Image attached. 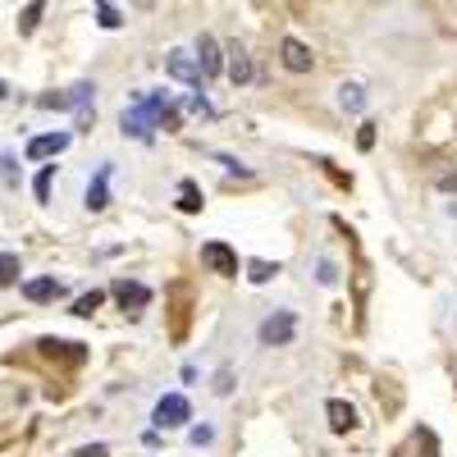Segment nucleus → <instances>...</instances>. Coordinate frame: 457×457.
<instances>
[{
    "mask_svg": "<svg viewBox=\"0 0 457 457\" xmlns=\"http://www.w3.org/2000/svg\"><path fill=\"white\" fill-rule=\"evenodd\" d=\"M101 302H105V293H101V288H92V293H83L79 302H73V316H92V312L101 307Z\"/></svg>",
    "mask_w": 457,
    "mask_h": 457,
    "instance_id": "nucleus-21",
    "label": "nucleus"
},
{
    "mask_svg": "<svg viewBox=\"0 0 457 457\" xmlns=\"http://www.w3.org/2000/svg\"><path fill=\"white\" fill-rule=\"evenodd\" d=\"M357 146H361V151H370V146H375V124H361V133H357Z\"/></svg>",
    "mask_w": 457,
    "mask_h": 457,
    "instance_id": "nucleus-25",
    "label": "nucleus"
},
{
    "mask_svg": "<svg viewBox=\"0 0 457 457\" xmlns=\"http://www.w3.org/2000/svg\"><path fill=\"white\" fill-rule=\"evenodd\" d=\"M247 270H252V275H247L252 284H270V279L279 275V265H270V261H247Z\"/></svg>",
    "mask_w": 457,
    "mask_h": 457,
    "instance_id": "nucleus-18",
    "label": "nucleus"
},
{
    "mask_svg": "<svg viewBox=\"0 0 457 457\" xmlns=\"http://www.w3.org/2000/svg\"><path fill=\"white\" fill-rule=\"evenodd\" d=\"M279 60H284V69H293V73H312V64H316V55L297 42V37H284L279 42Z\"/></svg>",
    "mask_w": 457,
    "mask_h": 457,
    "instance_id": "nucleus-8",
    "label": "nucleus"
},
{
    "mask_svg": "<svg viewBox=\"0 0 457 457\" xmlns=\"http://www.w3.org/2000/svg\"><path fill=\"white\" fill-rule=\"evenodd\" d=\"M165 96L161 92H151V96H137V105L133 110H124V120H120V129H124V137H137V142H156V129H161V114H165Z\"/></svg>",
    "mask_w": 457,
    "mask_h": 457,
    "instance_id": "nucleus-1",
    "label": "nucleus"
},
{
    "mask_svg": "<svg viewBox=\"0 0 457 457\" xmlns=\"http://www.w3.org/2000/svg\"><path fill=\"white\" fill-rule=\"evenodd\" d=\"M114 302H120L129 316H142L151 307V288L137 284V279H120V284H114Z\"/></svg>",
    "mask_w": 457,
    "mask_h": 457,
    "instance_id": "nucleus-5",
    "label": "nucleus"
},
{
    "mask_svg": "<svg viewBox=\"0 0 457 457\" xmlns=\"http://www.w3.org/2000/svg\"><path fill=\"white\" fill-rule=\"evenodd\" d=\"M137 5H142V10H151V5H156V0H137Z\"/></svg>",
    "mask_w": 457,
    "mask_h": 457,
    "instance_id": "nucleus-30",
    "label": "nucleus"
},
{
    "mask_svg": "<svg viewBox=\"0 0 457 457\" xmlns=\"http://www.w3.org/2000/svg\"><path fill=\"white\" fill-rule=\"evenodd\" d=\"M293 334H297V316L293 312H275V316L261 320V343L265 348H284V343H293Z\"/></svg>",
    "mask_w": 457,
    "mask_h": 457,
    "instance_id": "nucleus-4",
    "label": "nucleus"
},
{
    "mask_svg": "<svg viewBox=\"0 0 457 457\" xmlns=\"http://www.w3.org/2000/svg\"><path fill=\"white\" fill-rule=\"evenodd\" d=\"M51 179H55V165H42V174H37V183H32L37 202H51Z\"/></svg>",
    "mask_w": 457,
    "mask_h": 457,
    "instance_id": "nucleus-22",
    "label": "nucleus"
},
{
    "mask_svg": "<svg viewBox=\"0 0 457 457\" xmlns=\"http://www.w3.org/2000/svg\"><path fill=\"white\" fill-rule=\"evenodd\" d=\"M338 105H343V110H361V105H366L361 87H357V83H343V87H338Z\"/></svg>",
    "mask_w": 457,
    "mask_h": 457,
    "instance_id": "nucleus-20",
    "label": "nucleus"
},
{
    "mask_svg": "<svg viewBox=\"0 0 457 457\" xmlns=\"http://www.w3.org/2000/svg\"><path fill=\"white\" fill-rule=\"evenodd\" d=\"M96 19H101V28H120V23H124L120 10H114L110 0H96Z\"/></svg>",
    "mask_w": 457,
    "mask_h": 457,
    "instance_id": "nucleus-23",
    "label": "nucleus"
},
{
    "mask_svg": "<svg viewBox=\"0 0 457 457\" xmlns=\"http://www.w3.org/2000/svg\"><path fill=\"white\" fill-rule=\"evenodd\" d=\"M14 165H19V161H14V156H0V174H5V179H10V183H14V179H19V170H14Z\"/></svg>",
    "mask_w": 457,
    "mask_h": 457,
    "instance_id": "nucleus-26",
    "label": "nucleus"
},
{
    "mask_svg": "<svg viewBox=\"0 0 457 457\" xmlns=\"http://www.w3.org/2000/svg\"><path fill=\"white\" fill-rule=\"evenodd\" d=\"M79 457H110V448L105 444H87V448H79Z\"/></svg>",
    "mask_w": 457,
    "mask_h": 457,
    "instance_id": "nucleus-29",
    "label": "nucleus"
},
{
    "mask_svg": "<svg viewBox=\"0 0 457 457\" xmlns=\"http://www.w3.org/2000/svg\"><path fill=\"white\" fill-rule=\"evenodd\" d=\"M165 73H170V79H179V83H187L193 92L206 87V83H202V73H197V60L187 55V51H170V55H165Z\"/></svg>",
    "mask_w": 457,
    "mask_h": 457,
    "instance_id": "nucleus-6",
    "label": "nucleus"
},
{
    "mask_svg": "<svg viewBox=\"0 0 457 457\" xmlns=\"http://www.w3.org/2000/svg\"><path fill=\"white\" fill-rule=\"evenodd\" d=\"M42 10H46L42 0H32V5L19 14V32H23V37H28V32H37V23H42Z\"/></svg>",
    "mask_w": 457,
    "mask_h": 457,
    "instance_id": "nucleus-19",
    "label": "nucleus"
},
{
    "mask_svg": "<svg viewBox=\"0 0 457 457\" xmlns=\"http://www.w3.org/2000/svg\"><path fill=\"white\" fill-rule=\"evenodd\" d=\"M19 256L14 252H0V288H10V284H19Z\"/></svg>",
    "mask_w": 457,
    "mask_h": 457,
    "instance_id": "nucleus-17",
    "label": "nucleus"
},
{
    "mask_svg": "<svg viewBox=\"0 0 457 457\" xmlns=\"http://www.w3.org/2000/svg\"><path fill=\"white\" fill-rule=\"evenodd\" d=\"M439 193H457V170L439 174Z\"/></svg>",
    "mask_w": 457,
    "mask_h": 457,
    "instance_id": "nucleus-27",
    "label": "nucleus"
},
{
    "mask_svg": "<svg viewBox=\"0 0 457 457\" xmlns=\"http://www.w3.org/2000/svg\"><path fill=\"white\" fill-rule=\"evenodd\" d=\"M64 146H69V133H42V137L28 142V161H51Z\"/></svg>",
    "mask_w": 457,
    "mask_h": 457,
    "instance_id": "nucleus-11",
    "label": "nucleus"
},
{
    "mask_svg": "<svg viewBox=\"0 0 457 457\" xmlns=\"http://www.w3.org/2000/svg\"><path fill=\"white\" fill-rule=\"evenodd\" d=\"M37 105L42 110H69V92H46V96H37Z\"/></svg>",
    "mask_w": 457,
    "mask_h": 457,
    "instance_id": "nucleus-24",
    "label": "nucleus"
},
{
    "mask_svg": "<svg viewBox=\"0 0 457 457\" xmlns=\"http://www.w3.org/2000/svg\"><path fill=\"white\" fill-rule=\"evenodd\" d=\"M325 416H329V430H334V435L357 430V411L343 403V398H329V403H325Z\"/></svg>",
    "mask_w": 457,
    "mask_h": 457,
    "instance_id": "nucleus-12",
    "label": "nucleus"
},
{
    "mask_svg": "<svg viewBox=\"0 0 457 457\" xmlns=\"http://www.w3.org/2000/svg\"><path fill=\"white\" fill-rule=\"evenodd\" d=\"M60 293H64V284H60V279H51V275H46V279H28V284H23V297H28V302H37V307H42V302H55Z\"/></svg>",
    "mask_w": 457,
    "mask_h": 457,
    "instance_id": "nucleus-14",
    "label": "nucleus"
},
{
    "mask_svg": "<svg viewBox=\"0 0 457 457\" xmlns=\"http://www.w3.org/2000/svg\"><path fill=\"white\" fill-rule=\"evenodd\" d=\"M92 92H96L92 83H73V92H69V110L79 114V129H83V133L92 129V114H96V105H92Z\"/></svg>",
    "mask_w": 457,
    "mask_h": 457,
    "instance_id": "nucleus-10",
    "label": "nucleus"
},
{
    "mask_svg": "<svg viewBox=\"0 0 457 457\" xmlns=\"http://www.w3.org/2000/svg\"><path fill=\"white\" fill-rule=\"evenodd\" d=\"M202 265L220 279H234L238 275V252L228 243H202Z\"/></svg>",
    "mask_w": 457,
    "mask_h": 457,
    "instance_id": "nucleus-3",
    "label": "nucleus"
},
{
    "mask_svg": "<svg viewBox=\"0 0 457 457\" xmlns=\"http://www.w3.org/2000/svg\"><path fill=\"white\" fill-rule=\"evenodd\" d=\"M197 73H202V83H211L215 79V73L224 69V55H220V42H215V37H206L202 32V42H197Z\"/></svg>",
    "mask_w": 457,
    "mask_h": 457,
    "instance_id": "nucleus-7",
    "label": "nucleus"
},
{
    "mask_svg": "<svg viewBox=\"0 0 457 457\" xmlns=\"http://www.w3.org/2000/svg\"><path fill=\"white\" fill-rule=\"evenodd\" d=\"M0 96H10V87H5V83H0Z\"/></svg>",
    "mask_w": 457,
    "mask_h": 457,
    "instance_id": "nucleus-31",
    "label": "nucleus"
},
{
    "mask_svg": "<svg viewBox=\"0 0 457 457\" xmlns=\"http://www.w3.org/2000/svg\"><path fill=\"white\" fill-rule=\"evenodd\" d=\"M151 421H156V430H179L193 421V403H187L183 394H165L156 403V411H151Z\"/></svg>",
    "mask_w": 457,
    "mask_h": 457,
    "instance_id": "nucleus-2",
    "label": "nucleus"
},
{
    "mask_svg": "<svg viewBox=\"0 0 457 457\" xmlns=\"http://www.w3.org/2000/svg\"><path fill=\"white\" fill-rule=\"evenodd\" d=\"M224 55H228V79H234V83H252V60H247V51L234 42Z\"/></svg>",
    "mask_w": 457,
    "mask_h": 457,
    "instance_id": "nucleus-15",
    "label": "nucleus"
},
{
    "mask_svg": "<svg viewBox=\"0 0 457 457\" xmlns=\"http://www.w3.org/2000/svg\"><path fill=\"white\" fill-rule=\"evenodd\" d=\"M37 348H42L46 357H55V361H69V366H83V361H87V348H83V343H64V338H42V343H37Z\"/></svg>",
    "mask_w": 457,
    "mask_h": 457,
    "instance_id": "nucleus-9",
    "label": "nucleus"
},
{
    "mask_svg": "<svg viewBox=\"0 0 457 457\" xmlns=\"http://www.w3.org/2000/svg\"><path fill=\"white\" fill-rule=\"evenodd\" d=\"M179 211H187V215H197V211H202V187H197L193 179H183V183H179Z\"/></svg>",
    "mask_w": 457,
    "mask_h": 457,
    "instance_id": "nucleus-16",
    "label": "nucleus"
},
{
    "mask_svg": "<svg viewBox=\"0 0 457 457\" xmlns=\"http://www.w3.org/2000/svg\"><path fill=\"white\" fill-rule=\"evenodd\" d=\"M110 174H114V170H110V165H101V170H96V179L87 183V211H92V215L110 206Z\"/></svg>",
    "mask_w": 457,
    "mask_h": 457,
    "instance_id": "nucleus-13",
    "label": "nucleus"
},
{
    "mask_svg": "<svg viewBox=\"0 0 457 457\" xmlns=\"http://www.w3.org/2000/svg\"><path fill=\"white\" fill-rule=\"evenodd\" d=\"M211 439H215V430H211V426H197V430H193V444H197V448H202V444H211Z\"/></svg>",
    "mask_w": 457,
    "mask_h": 457,
    "instance_id": "nucleus-28",
    "label": "nucleus"
}]
</instances>
